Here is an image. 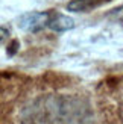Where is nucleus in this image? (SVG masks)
Segmentation results:
<instances>
[{"label":"nucleus","instance_id":"3","mask_svg":"<svg viewBox=\"0 0 123 124\" xmlns=\"http://www.w3.org/2000/svg\"><path fill=\"white\" fill-rule=\"evenodd\" d=\"M105 2H108V0H71V2L67 5V9L71 11V12L88 11V9L96 8V6H100Z\"/></svg>","mask_w":123,"mask_h":124},{"label":"nucleus","instance_id":"1","mask_svg":"<svg viewBox=\"0 0 123 124\" xmlns=\"http://www.w3.org/2000/svg\"><path fill=\"white\" fill-rule=\"evenodd\" d=\"M50 12H35V14H27L21 18V27L24 30H29V32H36V30H41L43 27H49V23H50Z\"/></svg>","mask_w":123,"mask_h":124},{"label":"nucleus","instance_id":"2","mask_svg":"<svg viewBox=\"0 0 123 124\" xmlns=\"http://www.w3.org/2000/svg\"><path fill=\"white\" fill-rule=\"evenodd\" d=\"M73 26H75L73 18L67 17V15H62V14H59V12L52 14L50 23H49V27L53 29V30H58V32H64V30L73 29Z\"/></svg>","mask_w":123,"mask_h":124}]
</instances>
